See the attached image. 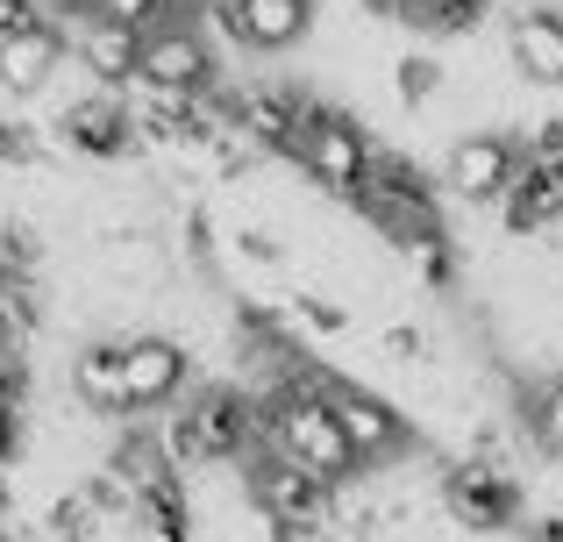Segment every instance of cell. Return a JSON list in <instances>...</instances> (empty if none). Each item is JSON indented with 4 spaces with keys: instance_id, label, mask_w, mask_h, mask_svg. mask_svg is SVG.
Here are the masks:
<instances>
[{
    "instance_id": "ffe728a7",
    "label": "cell",
    "mask_w": 563,
    "mask_h": 542,
    "mask_svg": "<svg viewBox=\"0 0 563 542\" xmlns=\"http://www.w3.org/2000/svg\"><path fill=\"white\" fill-rule=\"evenodd\" d=\"M100 14H108V22H122V29H136V36L179 22V8H172V0H100Z\"/></svg>"
},
{
    "instance_id": "d4e9b609",
    "label": "cell",
    "mask_w": 563,
    "mask_h": 542,
    "mask_svg": "<svg viewBox=\"0 0 563 542\" xmlns=\"http://www.w3.org/2000/svg\"><path fill=\"white\" fill-rule=\"evenodd\" d=\"M57 8H65L71 22H86V14H100V0H57Z\"/></svg>"
},
{
    "instance_id": "603a6c76",
    "label": "cell",
    "mask_w": 563,
    "mask_h": 542,
    "mask_svg": "<svg viewBox=\"0 0 563 542\" xmlns=\"http://www.w3.org/2000/svg\"><path fill=\"white\" fill-rule=\"evenodd\" d=\"M521 542H563V515H542V521H528V535Z\"/></svg>"
},
{
    "instance_id": "7c38bea8",
    "label": "cell",
    "mask_w": 563,
    "mask_h": 542,
    "mask_svg": "<svg viewBox=\"0 0 563 542\" xmlns=\"http://www.w3.org/2000/svg\"><path fill=\"white\" fill-rule=\"evenodd\" d=\"M57 65H65V36H57L43 14L0 36V93H8V100L43 93V86L57 79Z\"/></svg>"
},
{
    "instance_id": "8992f818",
    "label": "cell",
    "mask_w": 563,
    "mask_h": 542,
    "mask_svg": "<svg viewBox=\"0 0 563 542\" xmlns=\"http://www.w3.org/2000/svg\"><path fill=\"white\" fill-rule=\"evenodd\" d=\"M372 151H378V136L357 122V114H343V108H329L314 122V136H307V151H300V179L314 186V193H329V200H350L364 186V172H372Z\"/></svg>"
},
{
    "instance_id": "6da1fadb",
    "label": "cell",
    "mask_w": 563,
    "mask_h": 542,
    "mask_svg": "<svg viewBox=\"0 0 563 542\" xmlns=\"http://www.w3.org/2000/svg\"><path fill=\"white\" fill-rule=\"evenodd\" d=\"M257 407H264V443H278L292 464H307L321 486L350 493L357 478H372V472H364V457L350 450V435L335 429V414H329V400H321V392L292 386V392H272V400H257Z\"/></svg>"
},
{
    "instance_id": "7402d4cb",
    "label": "cell",
    "mask_w": 563,
    "mask_h": 542,
    "mask_svg": "<svg viewBox=\"0 0 563 542\" xmlns=\"http://www.w3.org/2000/svg\"><path fill=\"white\" fill-rule=\"evenodd\" d=\"M22 22H36V0H0V36L22 29Z\"/></svg>"
},
{
    "instance_id": "52a82bcc",
    "label": "cell",
    "mask_w": 563,
    "mask_h": 542,
    "mask_svg": "<svg viewBox=\"0 0 563 542\" xmlns=\"http://www.w3.org/2000/svg\"><path fill=\"white\" fill-rule=\"evenodd\" d=\"M192 378H200V372H192V350L179 343V335L143 329V335H129V343H122V392H129V407H136V414L172 407Z\"/></svg>"
},
{
    "instance_id": "8fae6325",
    "label": "cell",
    "mask_w": 563,
    "mask_h": 542,
    "mask_svg": "<svg viewBox=\"0 0 563 542\" xmlns=\"http://www.w3.org/2000/svg\"><path fill=\"white\" fill-rule=\"evenodd\" d=\"M499 229L507 236H556L563 229V165H542V157L521 151V172H514L507 200H499Z\"/></svg>"
},
{
    "instance_id": "5b68a950",
    "label": "cell",
    "mask_w": 563,
    "mask_h": 542,
    "mask_svg": "<svg viewBox=\"0 0 563 542\" xmlns=\"http://www.w3.org/2000/svg\"><path fill=\"white\" fill-rule=\"evenodd\" d=\"M514 172H521V143L499 136V129H471V136H450L442 143V172L435 186L450 200H464V208H499L514 186Z\"/></svg>"
},
{
    "instance_id": "5bb4252c",
    "label": "cell",
    "mask_w": 563,
    "mask_h": 542,
    "mask_svg": "<svg viewBox=\"0 0 563 542\" xmlns=\"http://www.w3.org/2000/svg\"><path fill=\"white\" fill-rule=\"evenodd\" d=\"M243 29H250V51L264 57L300 51L314 36V0H243Z\"/></svg>"
},
{
    "instance_id": "e0dca14e",
    "label": "cell",
    "mask_w": 563,
    "mask_h": 542,
    "mask_svg": "<svg viewBox=\"0 0 563 542\" xmlns=\"http://www.w3.org/2000/svg\"><path fill=\"white\" fill-rule=\"evenodd\" d=\"M399 272L413 278L421 292H450L464 265H456V236H435V243H413V251H399Z\"/></svg>"
},
{
    "instance_id": "3957f363",
    "label": "cell",
    "mask_w": 563,
    "mask_h": 542,
    "mask_svg": "<svg viewBox=\"0 0 563 542\" xmlns=\"http://www.w3.org/2000/svg\"><path fill=\"white\" fill-rule=\"evenodd\" d=\"M321 400H329L335 429L350 435V450L364 457V472H393V464L413 457V421L399 414V407L385 400L378 386H364V378H343V372H335Z\"/></svg>"
},
{
    "instance_id": "30bf717a",
    "label": "cell",
    "mask_w": 563,
    "mask_h": 542,
    "mask_svg": "<svg viewBox=\"0 0 563 542\" xmlns=\"http://www.w3.org/2000/svg\"><path fill=\"white\" fill-rule=\"evenodd\" d=\"M71 57H79V71L93 86H108V93H129L143 71V36L122 22H108V14H86V22H71Z\"/></svg>"
},
{
    "instance_id": "2e32d148",
    "label": "cell",
    "mask_w": 563,
    "mask_h": 542,
    "mask_svg": "<svg viewBox=\"0 0 563 542\" xmlns=\"http://www.w3.org/2000/svg\"><path fill=\"white\" fill-rule=\"evenodd\" d=\"M485 8H493V0H407V8H399V22H407V29H428V36H464V29L485 22Z\"/></svg>"
},
{
    "instance_id": "9c48e42d",
    "label": "cell",
    "mask_w": 563,
    "mask_h": 542,
    "mask_svg": "<svg viewBox=\"0 0 563 542\" xmlns=\"http://www.w3.org/2000/svg\"><path fill=\"white\" fill-rule=\"evenodd\" d=\"M214 71H221V57L207 51V36L192 22H165V29H151V36H143V71H136V79L157 86V93L192 100V93H207V86H214Z\"/></svg>"
},
{
    "instance_id": "277c9868",
    "label": "cell",
    "mask_w": 563,
    "mask_h": 542,
    "mask_svg": "<svg viewBox=\"0 0 563 542\" xmlns=\"http://www.w3.org/2000/svg\"><path fill=\"white\" fill-rule=\"evenodd\" d=\"M57 151L79 157V165H129V157H143L136 143V114H129L122 93H108V86H93L86 100H65V114L51 122Z\"/></svg>"
},
{
    "instance_id": "ba28073f",
    "label": "cell",
    "mask_w": 563,
    "mask_h": 542,
    "mask_svg": "<svg viewBox=\"0 0 563 542\" xmlns=\"http://www.w3.org/2000/svg\"><path fill=\"white\" fill-rule=\"evenodd\" d=\"M122 343L129 335H86L79 350L65 357V386H71V407H79L86 421H136V407H129L122 392Z\"/></svg>"
},
{
    "instance_id": "d6986e66",
    "label": "cell",
    "mask_w": 563,
    "mask_h": 542,
    "mask_svg": "<svg viewBox=\"0 0 563 542\" xmlns=\"http://www.w3.org/2000/svg\"><path fill=\"white\" fill-rule=\"evenodd\" d=\"M378 357H393V364H435V329L413 321V314L378 321Z\"/></svg>"
},
{
    "instance_id": "cb8c5ba5",
    "label": "cell",
    "mask_w": 563,
    "mask_h": 542,
    "mask_svg": "<svg viewBox=\"0 0 563 542\" xmlns=\"http://www.w3.org/2000/svg\"><path fill=\"white\" fill-rule=\"evenodd\" d=\"M172 8H179V22H200V14L214 8V0H172Z\"/></svg>"
},
{
    "instance_id": "44dd1931",
    "label": "cell",
    "mask_w": 563,
    "mask_h": 542,
    "mask_svg": "<svg viewBox=\"0 0 563 542\" xmlns=\"http://www.w3.org/2000/svg\"><path fill=\"white\" fill-rule=\"evenodd\" d=\"M29 407H14L8 392H0V478H14V464L29 457Z\"/></svg>"
},
{
    "instance_id": "ac0fdd59",
    "label": "cell",
    "mask_w": 563,
    "mask_h": 542,
    "mask_svg": "<svg viewBox=\"0 0 563 542\" xmlns=\"http://www.w3.org/2000/svg\"><path fill=\"white\" fill-rule=\"evenodd\" d=\"M442 86H450V71H442L428 51H407V57L393 65V100H399V108H428Z\"/></svg>"
},
{
    "instance_id": "9a60e30c",
    "label": "cell",
    "mask_w": 563,
    "mask_h": 542,
    "mask_svg": "<svg viewBox=\"0 0 563 542\" xmlns=\"http://www.w3.org/2000/svg\"><path fill=\"white\" fill-rule=\"evenodd\" d=\"M278 314L292 321L300 343H343V335H357V329H350V307L321 300V292H307V286H292L286 300H278Z\"/></svg>"
},
{
    "instance_id": "7a4b0ae2",
    "label": "cell",
    "mask_w": 563,
    "mask_h": 542,
    "mask_svg": "<svg viewBox=\"0 0 563 542\" xmlns=\"http://www.w3.org/2000/svg\"><path fill=\"white\" fill-rule=\"evenodd\" d=\"M435 507L456 535L493 542L521 521V478L507 464H485V457H450L435 472Z\"/></svg>"
},
{
    "instance_id": "4fadbf2b",
    "label": "cell",
    "mask_w": 563,
    "mask_h": 542,
    "mask_svg": "<svg viewBox=\"0 0 563 542\" xmlns=\"http://www.w3.org/2000/svg\"><path fill=\"white\" fill-rule=\"evenodd\" d=\"M507 57L528 86H563V14L556 8H521L507 22Z\"/></svg>"
},
{
    "instance_id": "484cf974",
    "label": "cell",
    "mask_w": 563,
    "mask_h": 542,
    "mask_svg": "<svg viewBox=\"0 0 563 542\" xmlns=\"http://www.w3.org/2000/svg\"><path fill=\"white\" fill-rule=\"evenodd\" d=\"M0 542H14V535H8V521H0Z\"/></svg>"
}]
</instances>
